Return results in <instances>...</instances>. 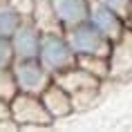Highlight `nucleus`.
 Here are the masks:
<instances>
[{
    "instance_id": "f257e3e1",
    "label": "nucleus",
    "mask_w": 132,
    "mask_h": 132,
    "mask_svg": "<svg viewBox=\"0 0 132 132\" xmlns=\"http://www.w3.org/2000/svg\"><path fill=\"white\" fill-rule=\"evenodd\" d=\"M54 83H58L63 90L70 92L72 96V105H74V112L78 110H87L96 103L98 98V87H101V78L92 76L90 72H85L83 67H67V70L58 72L52 76Z\"/></svg>"
},
{
    "instance_id": "f03ea898",
    "label": "nucleus",
    "mask_w": 132,
    "mask_h": 132,
    "mask_svg": "<svg viewBox=\"0 0 132 132\" xmlns=\"http://www.w3.org/2000/svg\"><path fill=\"white\" fill-rule=\"evenodd\" d=\"M38 63L52 76L76 65V54L70 47V43H67V38H65L63 31H47V34L40 36Z\"/></svg>"
},
{
    "instance_id": "7ed1b4c3",
    "label": "nucleus",
    "mask_w": 132,
    "mask_h": 132,
    "mask_svg": "<svg viewBox=\"0 0 132 132\" xmlns=\"http://www.w3.org/2000/svg\"><path fill=\"white\" fill-rule=\"evenodd\" d=\"M9 117L18 123L20 130H40V128H49L54 123L45 110L40 96L27 94V92H18L9 101Z\"/></svg>"
},
{
    "instance_id": "20e7f679",
    "label": "nucleus",
    "mask_w": 132,
    "mask_h": 132,
    "mask_svg": "<svg viewBox=\"0 0 132 132\" xmlns=\"http://www.w3.org/2000/svg\"><path fill=\"white\" fill-rule=\"evenodd\" d=\"M63 34L70 43V47L74 49V54H98V56H108L110 54V45L112 40L105 38L90 20H83L78 25L63 29Z\"/></svg>"
},
{
    "instance_id": "39448f33",
    "label": "nucleus",
    "mask_w": 132,
    "mask_h": 132,
    "mask_svg": "<svg viewBox=\"0 0 132 132\" xmlns=\"http://www.w3.org/2000/svg\"><path fill=\"white\" fill-rule=\"evenodd\" d=\"M11 72H14L18 92H27V94H40L49 83H52V74L43 67L38 58H22V61L11 63Z\"/></svg>"
},
{
    "instance_id": "423d86ee",
    "label": "nucleus",
    "mask_w": 132,
    "mask_h": 132,
    "mask_svg": "<svg viewBox=\"0 0 132 132\" xmlns=\"http://www.w3.org/2000/svg\"><path fill=\"white\" fill-rule=\"evenodd\" d=\"M108 78L112 81H132V31L128 27L117 40H112L108 54Z\"/></svg>"
},
{
    "instance_id": "0eeeda50",
    "label": "nucleus",
    "mask_w": 132,
    "mask_h": 132,
    "mask_svg": "<svg viewBox=\"0 0 132 132\" xmlns=\"http://www.w3.org/2000/svg\"><path fill=\"white\" fill-rule=\"evenodd\" d=\"M87 20L110 40H117L125 29V18L119 11H114L112 7L103 5L101 0H90L87 7Z\"/></svg>"
},
{
    "instance_id": "6e6552de",
    "label": "nucleus",
    "mask_w": 132,
    "mask_h": 132,
    "mask_svg": "<svg viewBox=\"0 0 132 132\" xmlns=\"http://www.w3.org/2000/svg\"><path fill=\"white\" fill-rule=\"evenodd\" d=\"M40 36L43 31L36 27L31 20H22L20 27L11 34V49H14V61L22 58H38V49H40Z\"/></svg>"
},
{
    "instance_id": "1a4fd4ad",
    "label": "nucleus",
    "mask_w": 132,
    "mask_h": 132,
    "mask_svg": "<svg viewBox=\"0 0 132 132\" xmlns=\"http://www.w3.org/2000/svg\"><path fill=\"white\" fill-rule=\"evenodd\" d=\"M38 96H40L47 114L52 117V121H61V119H67L70 114H74V105H72L70 92L63 90L61 85L54 83V81H52Z\"/></svg>"
},
{
    "instance_id": "9d476101",
    "label": "nucleus",
    "mask_w": 132,
    "mask_h": 132,
    "mask_svg": "<svg viewBox=\"0 0 132 132\" xmlns=\"http://www.w3.org/2000/svg\"><path fill=\"white\" fill-rule=\"evenodd\" d=\"M49 2L54 7V14L58 18V22L63 25V29L87 20L90 0H49Z\"/></svg>"
},
{
    "instance_id": "9b49d317",
    "label": "nucleus",
    "mask_w": 132,
    "mask_h": 132,
    "mask_svg": "<svg viewBox=\"0 0 132 132\" xmlns=\"http://www.w3.org/2000/svg\"><path fill=\"white\" fill-rule=\"evenodd\" d=\"M31 22L40 29L43 34H47V31H63V25L58 22V18L54 14V7H52L49 0H36Z\"/></svg>"
},
{
    "instance_id": "f8f14e48",
    "label": "nucleus",
    "mask_w": 132,
    "mask_h": 132,
    "mask_svg": "<svg viewBox=\"0 0 132 132\" xmlns=\"http://www.w3.org/2000/svg\"><path fill=\"white\" fill-rule=\"evenodd\" d=\"M22 20L25 18L18 7L9 5V2H0V36L2 38H11V34L20 27Z\"/></svg>"
},
{
    "instance_id": "ddd939ff",
    "label": "nucleus",
    "mask_w": 132,
    "mask_h": 132,
    "mask_svg": "<svg viewBox=\"0 0 132 132\" xmlns=\"http://www.w3.org/2000/svg\"><path fill=\"white\" fill-rule=\"evenodd\" d=\"M76 65L83 67L85 72H90L96 78H108L110 65H108V56H98V54H78L76 56Z\"/></svg>"
},
{
    "instance_id": "4468645a",
    "label": "nucleus",
    "mask_w": 132,
    "mask_h": 132,
    "mask_svg": "<svg viewBox=\"0 0 132 132\" xmlns=\"http://www.w3.org/2000/svg\"><path fill=\"white\" fill-rule=\"evenodd\" d=\"M16 94H18V85H16L11 65H9V67H0V98L11 101Z\"/></svg>"
},
{
    "instance_id": "2eb2a0df",
    "label": "nucleus",
    "mask_w": 132,
    "mask_h": 132,
    "mask_svg": "<svg viewBox=\"0 0 132 132\" xmlns=\"http://www.w3.org/2000/svg\"><path fill=\"white\" fill-rule=\"evenodd\" d=\"M14 63V49H11V40L0 36V67H9Z\"/></svg>"
},
{
    "instance_id": "dca6fc26",
    "label": "nucleus",
    "mask_w": 132,
    "mask_h": 132,
    "mask_svg": "<svg viewBox=\"0 0 132 132\" xmlns=\"http://www.w3.org/2000/svg\"><path fill=\"white\" fill-rule=\"evenodd\" d=\"M103 5H108V7H112L114 11H119V14L125 18V14L132 9V0H101Z\"/></svg>"
},
{
    "instance_id": "f3484780",
    "label": "nucleus",
    "mask_w": 132,
    "mask_h": 132,
    "mask_svg": "<svg viewBox=\"0 0 132 132\" xmlns=\"http://www.w3.org/2000/svg\"><path fill=\"white\" fill-rule=\"evenodd\" d=\"M0 119H9V101L0 98Z\"/></svg>"
},
{
    "instance_id": "a211bd4d",
    "label": "nucleus",
    "mask_w": 132,
    "mask_h": 132,
    "mask_svg": "<svg viewBox=\"0 0 132 132\" xmlns=\"http://www.w3.org/2000/svg\"><path fill=\"white\" fill-rule=\"evenodd\" d=\"M125 27H128V29L132 31V9L128 11V14H125Z\"/></svg>"
}]
</instances>
